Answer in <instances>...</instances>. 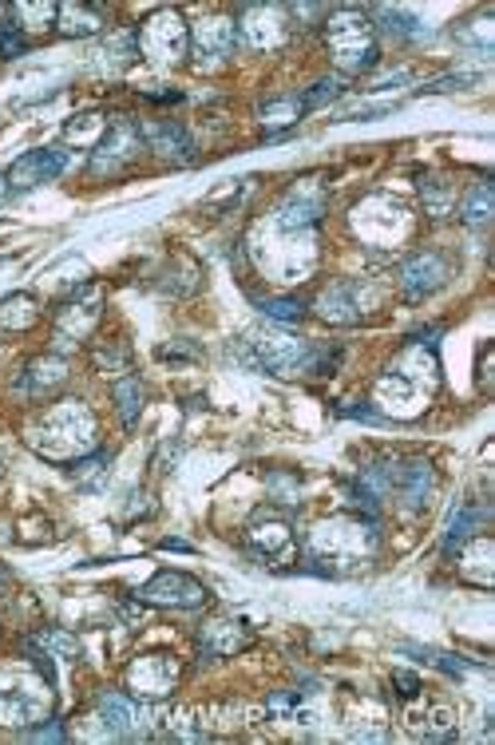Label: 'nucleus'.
Instances as JSON below:
<instances>
[{
    "mask_svg": "<svg viewBox=\"0 0 495 745\" xmlns=\"http://www.w3.org/2000/svg\"><path fill=\"white\" fill-rule=\"evenodd\" d=\"M68 167V151L64 147H36L28 155H20L12 167H8V191H32L40 183H52L60 171Z\"/></svg>",
    "mask_w": 495,
    "mask_h": 745,
    "instance_id": "nucleus-3",
    "label": "nucleus"
},
{
    "mask_svg": "<svg viewBox=\"0 0 495 745\" xmlns=\"http://www.w3.org/2000/svg\"><path fill=\"white\" fill-rule=\"evenodd\" d=\"M325 40L333 60L345 72H369L377 64V44H373V28L357 8H341L325 20Z\"/></svg>",
    "mask_w": 495,
    "mask_h": 745,
    "instance_id": "nucleus-1",
    "label": "nucleus"
},
{
    "mask_svg": "<svg viewBox=\"0 0 495 745\" xmlns=\"http://www.w3.org/2000/svg\"><path fill=\"white\" fill-rule=\"evenodd\" d=\"M301 115V100H278V104L262 107V123H278V127H290Z\"/></svg>",
    "mask_w": 495,
    "mask_h": 745,
    "instance_id": "nucleus-24",
    "label": "nucleus"
},
{
    "mask_svg": "<svg viewBox=\"0 0 495 745\" xmlns=\"http://www.w3.org/2000/svg\"><path fill=\"white\" fill-rule=\"evenodd\" d=\"M492 211H495V199H492V187H488V183H476V187L464 195V203H460V218H464L468 226H488V222H492Z\"/></svg>",
    "mask_w": 495,
    "mask_h": 745,
    "instance_id": "nucleus-14",
    "label": "nucleus"
},
{
    "mask_svg": "<svg viewBox=\"0 0 495 745\" xmlns=\"http://www.w3.org/2000/svg\"><path fill=\"white\" fill-rule=\"evenodd\" d=\"M404 654H420L424 662H432V666H440V670H448V674H464V670H468V662H456L452 654L432 650V646H404Z\"/></svg>",
    "mask_w": 495,
    "mask_h": 745,
    "instance_id": "nucleus-21",
    "label": "nucleus"
},
{
    "mask_svg": "<svg viewBox=\"0 0 495 745\" xmlns=\"http://www.w3.org/2000/svg\"><path fill=\"white\" fill-rule=\"evenodd\" d=\"M36 642L48 646V650H56V654H64V658H76L80 654V642L72 639V635H64V631H44Z\"/></svg>",
    "mask_w": 495,
    "mask_h": 745,
    "instance_id": "nucleus-28",
    "label": "nucleus"
},
{
    "mask_svg": "<svg viewBox=\"0 0 495 745\" xmlns=\"http://www.w3.org/2000/svg\"><path fill=\"white\" fill-rule=\"evenodd\" d=\"M337 96H341V80H321V84H313V92L301 96V111H313V107H321L325 100H337Z\"/></svg>",
    "mask_w": 495,
    "mask_h": 745,
    "instance_id": "nucleus-26",
    "label": "nucleus"
},
{
    "mask_svg": "<svg viewBox=\"0 0 495 745\" xmlns=\"http://www.w3.org/2000/svg\"><path fill=\"white\" fill-rule=\"evenodd\" d=\"M250 539L262 543L266 551H286V547H290V532H286V524H254Z\"/></svg>",
    "mask_w": 495,
    "mask_h": 745,
    "instance_id": "nucleus-20",
    "label": "nucleus"
},
{
    "mask_svg": "<svg viewBox=\"0 0 495 745\" xmlns=\"http://www.w3.org/2000/svg\"><path fill=\"white\" fill-rule=\"evenodd\" d=\"M103 135H107V119L103 115H80V123L64 127V139L68 143H84V147H99Z\"/></svg>",
    "mask_w": 495,
    "mask_h": 745,
    "instance_id": "nucleus-16",
    "label": "nucleus"
},
{
    "mask_svg": "<svg viewBox=\"0 0 495 745\" xmlns=\"http://www.w3.org/2000/svg\"><path fill=\"white\" fill-rule=\"evenodd\" d=\"M24 36H20V24L16 20H0V56H8V60H16V56H24Z\"/></svg>",
    "mask_w": 495,
    "mask_h": 745,
    "instance_id": "nucleus-25",
    "label": "nucleus"
},
{
    "mask_svg": "<svg viewBox=\"0 0 495 745\" xmlns=\"http://www.w3.org/2000/svg\"><path fill=\"white\" fill-rule=\"evenodd\" d=\"M393 488L412 504V508H420V504L432 496V488H436V472H432V464H424V460L404 464V468H396L393 472Z\"/></svg>",
    "mask_w": 495,
    "mask_h": 745,
    "instance_id": "nucleus-9",
    "label": "nucleus"
},
{
    "mask_svg": "<svg viewBox=\"0 0 495 745\" xmlns=\"http://www.w3.org/2000/svg\"><path fill=\"white\" fill-rule=\"evenodd\" d=\"M107 452H99V456H92V460H80L76 468H72V476L84 484V488H99L103 484V476H107Z\"/></svg>",
    "mask_w": 495,
    "mask_h": 745,
    "instance_id": "nucleus-22",
    "label": "nucleus"
},
{
    "mask_svg": "<svg viewBox=\"0 0 495 745\" xmlns=\"http://www.w3.org/2000/svg\"><path fill=\"white\" fill-rule=\"evenodd\" d=\"M12 16L20 20V28H48L52 24V16H56V4H16L12 8Z\"/></svg>",
    "mask_w": 495,
    "mask_h": 745,
    "instance_id": "nucleus-19",
    "label": "nucleus"
},
{
    "mask_svg": "<svg viewBox=\"0 0 495 745\" xmlns=\"http://www.w3.org/2000/svg\"><path fill=\"white\" fill-rule=\"evenodd\" d=\"M56 12H60V32L64 36H92L103 24L96 8H84V4H60Z\"/></svg>",
    "mask_w": 495,
    "mask_h": 745,
    "instance_id": "nucleus-12",
    "label": "nucleus"
},
{
    "mask_svg": "<svg viewBox=\"0 0 495 745\" xmlns=\"http://www.w3.org/2000/svg\"><path fill=\"white\" fill-rule=\"evenodd\" d=\"M139 44H143V56H151L155 64H175V60H183V52H187V28H183L179 12H155V16L143 24Z\"/></svg>",
    "mask_w": 495,
    "mask_h": 745,
    "instance_id": "nucleus-2",
    "label": "nucleus"
},
{
    "mask_svg": "<svg viewBox=\"0 0 495 745\" xmlns=\"http://www.w3.org/2000/svg\"><path fill=\"white\" fill-rule=\"evenodd\" d=\"M4 587H8V575H4V571H0V591H4Z\"/></svg>",
    "mask_w": 495,
    "mask_h": 745,
    "instance_id": "nucleus-32",
    "label": "nucleus"
},
{
    "mask_svg": "<svg viewBox=\"0 0 495 745\" xmlns=\"http://www.w3.org/2000/svg\"><path fill=\"white\" fill-rule=\"evenodd\" d=\"M147 139V147L163 159H191V135L179 123H143L139 131Z\"/></svg>",
    "mask_w": 495,
    "mask_h": 745,
    "instance_id": "nucleus-8",
    "label": "nucleus"
},
{
    "mask_svg": "<svg viewBox=\"0 0 495 745\" xmlns=\"http://www.w3.org/2000/svg\"><path fill=\"white\" fill-rule=\"evenodd\" d=\"M115 405H119L123 425L135 428L139 413H143V385H139V377H123V381H115Z\"/></svg>",
    "mask_w": 495,
    "mask_h": 745,
    "instance_id": "nucleus-15",
    "label": "nucleus"
},
{
    "mask_svg": "<svg viewBox=\"0 0 495 745\" xmlns=\"http://www.w3.org/2000/svg\"><path fill=\"white\" fill-rule=\"evenodd\" d=\"M4 195H8V179L0 175V203H4Z\"/></svg>",
    "mask_w": 495,
    "mask_h": 745,
    "instance_id": "nucleus-31",
    "label": "nucleus"
},
{
    "mask_svg": "<svg viewBox=\"0 0 495 745\" xmlns=\"http://www.w3.org/2000/svg\"><path fill=\"white\" fill-rule=\"evenodd\" d=\"M393 686H396V694L404 698V702H412V698H420V678L416 674H408V670H400L393 678Z\"/></svg>",
    "mask_w": 495,
    "mask_h": 745,
    "instance_id": "nucleus-29",
    "label": "nucleus"
},
{
    "mask_svg": "<svg viewBox=\"0 0 495 745\" xmlns=\"http://www.w3.org/2000/svg\"><path fill=\"white\" fill-rule=\"evenodd\" d=\"M99 722L107 726V734L127 738L131 726H135V706H131V698H123V694H115V690H103V694H99Z\"/></svg>",
    "mask_w": 495,
    "mask_h": 745,
    "instance_id": "nucleus-11",
    "label": "nucleus"
},
{
    "mask_svg": "<svg viewBox=\"0 0 495 745\" xmlns=\"http://www.w3.org/2000/svg\"><path fill=\"white\" fill-rule=\"evenodd\" d=\"M175 682H179V666L171 654H147V658L131 662V670H127V686L139 698H163L175 690Z\"/></svg>",
    "mask_w": 495,
    "mask_h": 745,
    "instance_id": "nucleus-4",
    "label": "nucleus"
},
{
    "mask_svg": "<svg viewBox=\"0 0 495 745\" xmlns=\"http://www.w3.org/2000/svg\"><path fill=\"white\" fill-rule=\"evenodd\" d=\"M139 147H143L139 127H131V123H115V131H107V139L99 143L96 163H92V167H96L99 175H103V171H115L119 163L135 159V155H139Z\"/></svg>",
    "mask_w": 495,
    "mask_h": 745,
    "instance_id": "nucleus-7",
    "label": "nucleus"
},
{
    "mask_svg": "<svg viewBox=\"0 0 495 745\" xmlns=\"http://www.w3.org/2000/svg\"><path fill=\"white\" fill-rule=\"evenodd\" d=\"M40 321V310H36V298L28 294H12L0 302V329H28Z\"/></svg>",
    "mask_w": 495,
    "mask_h": 745,
    "instance_id": "nucleus-13",
    "label": "nucleus"
},
{
    "mask_svg": "<svg viewBox=\"0 0 495 745\" xmlns=\"http://www.w3.org/2000/svg\"><path fill=\"white\" fill-rule=\"evenodd\" d=\"M484 520V512L480 508H464V512H456V520L448 524V535H444V551H456L468 535L476 532V524Z\"/></svg>",
    "mask_w": 495,
    "mask_h": 745,
    "instance_id": "nucleus-17",
    "label": "nucleus"
},
{
    "mask_svg": "<svg viewBox=\"0 0 495 745\" xmlns=\"http://www.w3.org/2000/svg\"><path fill=\"white\" fill-rule=\"evenodd\" d=\"M444 278H448V262H444V254H436V250H420V254H412L408 262H404V270H400V290H404V298H428L432 290H440L444 286Z\"/></svg>",
    "mask_w": 495,
    "mask_h": 745,
    "instance_id": "nucleus-6",
    "label": "nucleus"
},
{
    "mask_svg": "<svg viewBox=\"0 0 495 745\" xmlns=\"http://www.w3.org/2000/svg\"><path fill=\"white\" fill-rule=\"evenodd\" d=\"M195 40H198V52H206V56H230L234 52V40H238V32H234V24L230 20H222V16H210V20H202L195 28Z\"/></svg>",
    "mask_w": 495,
    "mask_h": 745,
    "instance_id": "nucleus-10",
    "label": "nucleus"
},
{
    "mask_svg": "<svg viewBox=\"0 0 495 745\" xmlns=\"http://www.w3.org/2000/svg\"><path fill=\"white\" fill-rule=\"evenodd\" d=\"M139 599L143 603H151V607H202L206 603V591H202V583H195L191 575H179V571H163V575H155L143 591H139Z\"/></svg>",
    "mask_w": 495,
    "mask_h": 745,
    "instance_id": "nucleus-5",
    "label": "nucleus"
},
{
    "mask_svg": "<svg viewBox=\"0 0 495 745\" xmlns=\"http://www.w3.org/2000/svg\"><path fill=\"white\" fill-rule=\"evenodd\" d=\"M420 195H424V207H428L432 218H444L448 207H452V187H448L444 179H428V183H420Z\"/></svg>",
    "mask_w": 495,
    "mask_h": 745,
    "instance_id": "nucleus-18",
    "label": "nucleus"
},
{
    "mask_svg": "<svg viewBox=\"0 0 495 745\" xmlns=\"http://www.w3.org/2000/svg\"><path fill=\"white\" fill-rule=\"evenodd\" d=\"M381 20H389V24H385V32H393V36H400V40H412V36H416V20H412L408 12L381 8Z\"/></svg>",
    "mask_w": 495,
    "mask_h": 745,
    "instance_id": "nucleus-27",
    "label": "nucleus"
},
{
    "mask_svg": "<svg viewBox=\"0 0 495 745\" xmlns=\"http://www.w3.org/2000/svg\"><path fill=\"white\" fill-rule=\"evenodd\" d=\"M28 738H32V742H64V730H60V726L52 722V726H40V730H32Z\"/></svg>",
    "mask_w": 495,
    "mask_h": 745,
    "instance_id": "nucleus-30",
    "label": "nucleus"
},
{
    "mask_svg": "<svg viewBox=\"0 0 495 745\" xmlns=\"http://www.w3.org/2000/svg\"><path fill=\"white\" fill-rule=\"evenodd\" d=\"M262 314L274 321H301L305 318V306L297 298H270V302H262Z\"/></svg>",
    "mask_w": 495,
    "mask_h": 745,
    "instance_id": "nucleus-23",
    "label": "nucleus"
}]
</instances>
